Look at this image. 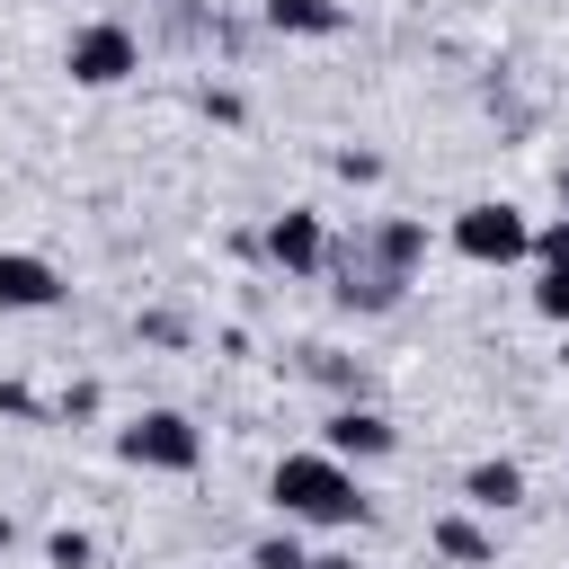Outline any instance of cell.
<instances>
[{
  "label": "cell",
  "mask_w": 569,
  "mask_h": 569,
  "mask_svg": "<svg viewBox=\"0 0 569 569\" xmlns=\"http://www.w3.org/2000/svg\"><path fill=\"white\" fill-rule=\"evenodd\" d=\"M267 498L284 525H365V489L338 453H284L267 471Z\"/></svg>",
  "instance_id": "6da1fadb"
},
{
  "label": "cell",
  "mask_w": 569,
  "mask_h": 569,
  "mask_svg": "<svg viewBox=\"0 0 569 569\" xmlns=\"http://www.w3.org/2000/svg\"><path fill=\"white\" fill-rule=\"evenodd\" d=\"M116 453H124L133 471H196V462H204V436H196V418H178V409H142V418L116 427Z\"/></svg>",
  "instance_id": "7a4b0ae2"
},
{
  "label": "cell",
  "mask_w": 569,
  "mask_h": 569,
  "mask_svg": "<svg viewBox=\"0 0 569 569\" xmlns=\"http://www.w3.org/2000/svg\"><path fill=\"white\" fill-rule=\"evenodd\" d=\"M453 249H462L471 267H516V258H533V222H525L516 204L480 196V204L453 213Z\"/></svg>",
  "instance_id": "3957f363"
},
{
  "label": "cell",
  "mask_w": 569,
  "mask_h": 569,
  "mask_svg": "<svg viewBox=\"0 0 569 569\" xmlns=\"http://www.w3.org/2000/svg\"><path fill=\"white\" fill-rule=\"evenodd\" d=\"M62 71H71L80 89H116V80H133V71H142V44H133V27L98 18V27H80V36H71Z\"/></svg>",
  "instance_id": "277c9868"
},
{
  "label": "cell",
  "mask_w": 569,
  "mask_h": 569,
  "mask_svg": "<svg viewBox=\"0 0 569 569\" xmlns=\"http://www.w3.org/2000/svg\"><path fill=\"white\" fill-rule=\"evenodd\" d=\"M267 258H276L284 276H320V267H329V231H320V213H302V204L276 213V222H267Z\"/></svg>",
  "instance_id": "5b68a950"
},
{
  "label": "cell",
  "mask_w": 569,
  "mask_h": 569,
  "mask_svg": "<svg viewBox=\"0 0 569 569\" xmlns=\"http://www.w3.org/2000/svg\"><path fill=\"white\" fill-rule=\"evenodd\" d=\"M391 445H400V436H391V418H382V409H365V400H347V409L329 418V445H320V453H338V462H382Z\"/></svg>",
  "instance_id": "8992f818"
},
{
  "label": "cell",
  "mask_w": 569,
  "mask_h": 569,
  "mask_svg": "<svg viewBox=\"0 0 569 569\" xmlns=\"http://www.w3.org/2000/svg\"><path fill=\"white\" fill-rule=\"evenodd\" d=\"M338 276H347V284H338V302H347V311H391V302H400V284H409V276H391V267L373 258V240H365V249H347V258H338Z\"/></svg>",
  "instance_id": "52a82bcc"
},
{
  "label": "cell",
  "mask_w": 569,
  "mask_h": 569,
  "mask_svg": "<svg viewBox=\"0 0 569 569\" xmlns=\"http://www.w3.org/2000/svg\"><path fill=\"white\" fill-rule=\"evenodd\" d=\"M62 302V276L27 249H0V311H53Z\"/></svg>",
  "instance_id": "ba28073f"
},
{
  "label": "cell",
  "mask_w": 569,
  "mask_h": 569,
  "mask_svg": "<svg viewBox=\"0 0 569 569\" xmlns=\"http://www.w3.org/2000/svg\"><path fill=\"white\" fill-rule=\"evenodd\" d=\"M462 498H471V507H489V516H498V507H516V498H525V471H516V462H498V453H489V462H471V471H462Z\"/></svg>",
  "instance_id": "9c48e42d"
},
{
  "label": "cell",
  "mask_w": 569,
  "mask_h": 569,
  "mask_svg": "<svg viewBox=\"0 0 569 569\" xmlns=\"http://www.w3.org/2000/svg\"><path fill=\"white\" fill-rule=\"evenodd\" d=\"M267 27H276V36H338L347 9H338V0H267Z\"/></svg>",
  "instance_id": "30bf717a"
},
{
  "label": "cell",
  "mask_w": 569,
  "mask_h": 569,
  "mask_svg": "<svg viewBox=\"0 0 569 569\" xmlns=\"http://www.w3.org/2000/svg\"><path fill=\"white\" fill-rule=\"evenodd\" d=\"M373 258H382L391 276H409V267L427 258V222H382V231H373Z\"/></svg>",
  "instance_id": "8fae6325"
},
{
  "label": "cell",
  "mask_w": 569,
  "mask_h": 569,
  "mask_svg": "<svg viewBox=\"0 0 569 569\" xmlns=\"http://www.w3.org/2000/svg\"><path fill=\"white\" fill-rule=\"evenodd\" d=\"M427 542H436L445 560H462V569H480V560H489V533H480L471 516H436V533H427Z\"/></svg>",
  "instance_id": "7c38bea8"
},
{
  "label": "cell",
  "mask_w": 569,
  "mask_h": 569,
  "mask_svg": "<svg viewBox=\"0 0 569 569\" xmlns=\"http://www.w3.org/2000/svg\"><path fill=\"white\" fill-rule=\"evenodd\" d=\"M249 569H311V551H302V533L284 525V533H267V542L249 551Z\"/></svg>",
  "instance_id": "4fadbf2b"
},
{
  "label": "cell",
  "mask_w": 569,
  "mask_h": 569,
  "mask_svg": "<svg viewBox=\"0 0 569 569\" xmlns=\"http://www.w3.org/2000/svg\"><path fill=\"white\" fill-rule=\"evenodd\" d=\"M533 311H542V320H569V258H551V267H542V284H533Z\"/></svg>",
  "instance_id": "5bb4252c"
},
{
  "label": "cell",
  "mask_w": 569,
  "mask_h": 569,
  "mask_svg": "<svg viewBox=\"0 0 569 569\" xmlns=\"http://www.w3.org/2000/svg\"><path fill=\"white\" fill-rule=\"evenodd\" d=\"M44 560H53V569H89V560H98V542H89L80 525H62V533L44 542Z\"/></svg>",
  "instance_id": "9a60e30c"
},
{
  "label": "cell",
  "mask_w": 569,
  "mask_h": 569,
  "mask_svg": "<svg viewBox=\"0 0 569 569\" xmlns=\"http://www.w3.org/2000/svg\"><path fill=\"white\" fill-rule=\"evenodd\" d=\"M142 338H151V347H178V338H187V320H178V311H151V320H142Z\"/></svg>",
  "instance_id": "2e32d148"
},
{
  "label": "cell",
  "mask_w": 569,
  "mask_h": 569,
  "mask_svg": "<svg viewBox=\"0 0 569 569\" xmlns=\"http://www.w3.org/2000/svg\"><path fill=\"white\" fill-rule=\"evenodd\" d=\"M0 418H44V409H36V400H27L18 382H0Z\"/></svg>",
  "instance_id": "e0dca14e"
},
{
  "label": "cell",
  "mask_w": 569,
  "mask_h": 569,
  "mask_svg": "<svg viewBox=\"0 0 569 569\" xmlns=\"http://www.w3.org/2000/svg\"><path fill=\"white\" fill-rule=\"evenodd\" d=\"M311 569H356V560L347 551H311Z\"/></svg>",
  "instance_id": "ac0fdd59"
},
{
  "label": "cell",
  "mask_w": 569,
  "mask_h": 569,
  "mask_svg": "<svg viewBox=\"0 0 569 569\" xmlns=\"http://www.w3.org/2000/svg\"><path fill=\"white\" fill-rule=\"evenodd\" d=\"M9 542H18V525H9V507H0V551H9Z\"/></svg>",
  "instance_id": "d6986e66"
}]
</instances>
